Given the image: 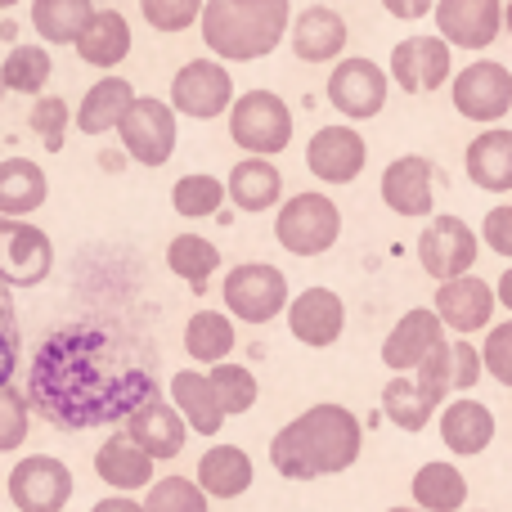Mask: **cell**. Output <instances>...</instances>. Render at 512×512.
<instances>
[{"instance_id": "8fae6325", "label": "cell", "mask_w": 512, "mask_h": 512, "mask_svg": "<svg viewBox=\"0 0 512 512\" xmlns=\"http://www.w3.org/2000/svg\"><path fill=\"white\" fill-rule=\"evenodd\" d=\"M5 495L18 512H63L72 499V468L54 454H27L9 468Z\"/></svg>"}, {"instance_id": "7bdbcfd3", "label": "cell", "mask_w": 512, "mask_h": 512, "mask_svg": "<svg viewBox=\"0 0 512 512\" xmlns=\"http://www.w3.org/2000/svg\"><path fill=\"white\" fill-rule=\"evenodd\" d=\"M27 427H32V405H27V396L14 382H5L0 387V454L23 450Z\"/></svg>"}, {"instance_id": "cb8c5ba5", "label": "cell", "mask_w": 512, "mask_h": 512, "mask_svg": "<svg viewBox=\"0 0 512 512\" xmlns=\"http://www.w3.org/2000/svg\"><path fill=\"white\" fill-rule=\"evenodd\" d=\"M153 468H158V463H153L149 454H144L126 432H113V436H108V441L95 450V477L108 481L117 495H135V490H149L153 481H158V477H153Z\"/></svg>"}, {"instance_id": "2e32d148", "label": "cell", "mask_w": 512, "mask_h": 512, "mask_svg": "<svg viewBox=\"0 0 512 512\" xmlns=\"http://www.w3.org/2000/svg\"><path fill=\"white\" fill-rule=\"evenodd\" d=\"M495 283H486L481 274H459V279H445L436 283V315L450 333L472 337L481 328L495 324Z\"/></svg>"}, {"instance_id": "d6986e66", "label": "cell", "mask_w": 512, "mask_h": 512, "mask_svg": "<svg viewBox=\"0 0 512 512\" xmlns=\"http://www.w3.org/2000/svg\"><path fill=\"white\" fill-rule=\"evenodd\" d=\"M288 333L310 351H328L346 328V306L333 288H306L288 301Z\"/></svg>"}, {"instance_id": "f6af8a7d", "label": "cell", "mask_w": 512, "mask_h": 512, "mask_svg": "<svg viewBox=\"0 0 512 512\" xmlns=\"http://www.w3.org/2000/svg\"><path fill=\"white\" fill-rule=\"evenodd\" d=\"M481 360H486V373L499 382V387L512 391V319L486 328V346H481Z\"/></svg>"}, {"instance_id": "836d02e7", "label": "cell", "mask_w": 512, "mask_h": 512, "mask_svg": "<svg viewBox=\"0 0 512 512\" xmlns=\"http://www.w3.org/2000/svg\"><path fill=\"white\" fill-rule=\"evenodd\" d=\"M167 265H171V274L185 279L194 292H207L212 274L221 270V248H216L212 239H203V234H176V239L167 243Z\"/></svg>"}, {"instance_id": "8992f818", "label": "cell", "mask_w": 512, "mask_h": 512, "mask_svg": "<svg viewBox=\"0 0 512 512\" xmlns=\"http://www.w3.org/2000/svg\"><path fill=\"white\" fill-rule=\"evenodd\" d=\"M221 297H225V310L243 324H270L288 310L292 292H288V279H283L279 265L270 261H243L225 274L221 283Z\"/></svg>"}, {"instance_id": "6da1fadb", "label": "cell", "mask_w": 512, "mask_h": 512, "mask_svg": "<svg viewBox=\"0 0 512 512\" xmlns=\"http://www.w3.org/2000/svg\"><path fill=\"white\" fill-rule=\"evenodd\" d=\"M108 333L90 324L54 328L32 355L27 405L59 432L126 423L140 405L158 400V382L144 369H108Z\"/></svg>"}, {"instance_id": "c3c4849f", "label": "cell", "mask_w": 512, "mask_h": 512, "mask_svg": "<svg viewBox=\"0 0 512 512\" xmlns=\"http://www.w3.org/2000/svg\"><path fill=\"white\" fill-rule=\"evenodd\" d=\"M14 369H18V328H14V315H9L5 283H0V387L14 382Z\"/></svg>"}, {"instance_id": "9a60e30c", "label": "cell", "mask_w": 512, "mask_h": 512, "mask_svg": "<svg viewBox=\"0 0 512 512\" xmlns=\"http://www.w3.org/2000/svg\"><path fill=\"white\" fill-rule=\"evenodd\" d=\"M436 180H441V171L432 167V158H423V153H405V158L387 162L378 194L396 216L427 221V216L436 212Z\"/></svg>"}, {"instance_id": "4fadbf2b", "label": "cell", "mask_w": 512, "mask_h": 512, "mask_svg": "<svg viewBox=\"0 0 512 512\" xmlns=\"http://www.w3.org/2000/svg\"><path fill=\"white\" fill-rule=\"evenodd\" d=\"M387 68V77L405 95H432V90L450 86L454 77V45L445 36H405V41H396Z\"/></svg>"}, {"instance_id": "7dc6e473", "label": "cell", "mask_w": 512, "mask_h": 512, "mask_svg": "<svg viewBox=\"0 0 512 512\" xmlns=\"http://www.w3.org/2000/svg\"><path fill=\"white\" fill-rule=\"evenodd\" d=\"M481 243H486L490 252H499L504 261H512V203H499L486 212V221H481Z\"/></svg>"}, {"instance_id": "5bb4252c", "label": "cell", "mask_w": 512, "mask_h": 512, "mask_svg": "<svg viewBox=\"0 0 512 512\" xmlns=\"http://www.w3.org/2000/svg\"><path fill=\"white\" fill-rule=\"evenodd\" d=\"M387 90L391 77L364 54H351V59H337L333 72H328V104L346 117V122H369L387 108Z\"/></svg>"}, {"instance_id": "9c48e42d", "label": "cell", "mask_w": 512, "mask_h": 512, "mask_svg": "<svg viewBox=\"0 0 512 512\" xmlns=\"http://www.w3.org/2000/svg\"><path fill=\"white\" fill-rule=\"evenodd\" d=\"M450 99H454V113L468 117V122L481 126H495L508 117L512 108V72L508 63L499 59H477L450 77Z\"/></svg>"}, {"instance_id": "e575fe53", "label": "cell", "mask_w": 512, "mask_h": 512, "mask_svg": "<svg viewBox=\"0 0 512 512\" xmlns=\"http://www.w3.org/2000/svg\"><path fill=\"white\" fill-rule=\"evenodd\" d=\"M50 50L45 45H14V50L5 54V63H0V95H45V86H50Z\"/></svg>"}, {"instance_id": "db71d44e", "label": "cell", "mask_w": 512, "mask_h": 512, "mask_svg": "<svg viewBox=\"0 0 512 512\" xmlns=\"http://www.w3.org/2000/svg\"><path fill=\"white\" fill-rule=\"evenodd\" d=\"M387 512H423V508H418V504H409V508H387Z\"/></svg>"}, {"instance_id": "d6a6232c", "label": "cell", "mask_w": 512, "mask_h": 512, "mask_svg": "<svg viewBox=\"0 0 512 512\" xmlns=\"http://www.w3.org/2000/svg\"><path fill=\"white\" fill-rule=\"evenodd\" d=\"M409 490H414V504L423 512H463V504H468V477L454 463H423L409 481Z\"/></svg>"}, {"instance_id": "f546056e", "label": "cell", "mask_w": 512, "mask_h": 512, "mask_svg": "<svg viewBox=\"0 0 512 512\" xmlns=\"http://www.w3.org/2000/svg\"><path fill=\"white\" fill-rule=\"evenodd\" d=\"M135 104V86L126 77H117V72H108V77H99L95 86L81 95L77 104V131L81 135H108L117 131V122L126 117V108Z\"/></svg>"}, {"instance_id": "b9f144b4", "label": "cell", "mask_w": 512, "mask_h": 512, "mask_svg": "<svg viewBox=\"0 0 512 512\" xmlns=\"http://www.w3.org/2000/svg\"><path fill=\"white\" fill-rule=\"evenodd\" d=\"M27 126H32V131L41 135L45 149L59 153V149H63V140H68V126H72V108H68V99H59V95H36L32 113H27Z\"/></svg>"}, {"instance_id": "ab89813d", "label": "cell", "mask_w": 512, "mask_h": 512, "mask_svg": "<svg viewBox=\"0 0 512 512\" xmlns=\"http://www.w3.org/2000/svg\"><path fill=\"white\" fill-rule=\"evenodd\" d=\"M414 382H418V391H423V400L432 409L445 405V396L454 391V346H450V337L436 342L432 351L423 355V364L414 369Z\"/></svg>"}, {"instance_id": "d4e9b609", "label": "cell", "mask_w": 512, "mask_h": 512, "mask_svg": "<svg viewBox=\"0 0 512 512\" xmlns=\"http://www.w3.org/2000/svg\"><path fill=\"white\" fill-rule=\"evenodd\" d=\"M194 481L203 486L207 499H221V504H230V499L248 495L252 481H256L252 454L243 450V445H212V450L198 459Z\"/></svg>"}, {"instance_id": "60d3db41", "label": "cell", "mask_w": 512, "mask_h": 512, "mask_svg": "<svg viewBox=\"0 0 512 512\" xmlns=\"http://www.w3.org/2000/svg\"><path fill=\"white\" fill-rule=\"evenodd\" d=\"M212 499L203 495L198 481H185V477H158L144 495V512H207Z\"/></svg>"}, {"instance_id": "484cf974", "label": "cell", "mask_w": 512, "mask_h": 512, "mask_svg": "<svg viewBox=\"0 0 512 512\" xmlns=\"http://www.w3.org/2000/svg\"><path fill=\"white\" fill-rule=\"evenodd\" d=\"M225 194H230V203L248 216L274 212V207L283 203V176L270 158H252L248 153L243 162L230 167V176H225Z\"/></svg>"}, {"instance_id": "9f6ffc18", "label": "cell", "mask_w": 512, "mask_h": 512, "mask_svg": "<svg viewBox=\"0 0 512 512\" xmlns=\"http://www.w3.org/2000/svg\"><path fill=\"white\" fill-rule=\"evenodd\" d=\"M0 481H5V477H0Z\"/></svg>"}, {"instance_id": "5b68a950", "label": "cell", "mask_w": 512, "mask_h": 512, "mask_svg": "<svg viewBox=\"0 0 512 512\" xmlns=\"http://www.w3.org/2000/svg\"><path fill=\"white\" fill-rule=\"evenodd\" d=\"M230 140L252 158H274L292 144V108L274 90H248L230 104Z\"/></svg>"}, {"instance_id": "1f68e13d", "label": "cell", "mask_w": 512, "mask_h": 512, "mask_svg": "<svg viewBox=\"0 0 512 512\" xmlns=\"http://www.w3.org/2000/svg\"><path fill=\"white\" fill-rule=\"evenodd\" d=\"M234 346H239V333H234V315H221V310H194L185 324V355L203 369L230 360Z\"/></svg>"}, {"instance_id": "30bf717a", "label": "cell", "mask_w": 512, "mask_h": 512, "mask_svg": "<svg viewBox=\"0 0 512 512\" xmlns=\"http://www.w3.org/2000/svg\"><path fill=\"white\" fill-rule=\"evenodd\" d=\"M477 252H481V234L463 216H427L423 234H418V265L436 283L472 274Z\"/></svg>"}, {"instance_id": "f5cc1de1", "label": "cell", "mask_w": 512, "mask_h": 512, "mask_svg": "<svg viewBox=\"0 0 512 512\" xmlns=\"http://www.w3.org/2000/svg\"><path fill=\"white\" fill-rule=\"evenodd\" d=\"M504 27H508V32H512V0H508V5H504Z\"/></svg>"}, {"instance_id": "11a10c76", "label": "cell", "mask_w": 512, "mask_h": 512, "mask_svg": "<svg viewBox=\"0 0 512 512\" xmlns=\"http://www.w3.org/2000/svg\"><path fill=\"white\" fill-rule=\"evenodd\" d=\"M18 5V0H0V9H14Z\"/></svg>"}, {"instance_id": "f907efd6", "label": "cell", "mask_w": 512, "mask_h": 512, "mask_svg": "<svg viewBox=\"0 0 512 512\" xmlns=\"http://www.w3.org/2000/svg\"><path fill=\"white\" fill-rule=\"evenodd\" d=\"M90 512H144V504L131 499V495H108V499H99Z\"/></svg>"}, {"instance_id": "7a4b0ae2", "label": "cell", "mask_w": 512, "mask_h": 512, "mask_svg": "<svg viewBox=\"0 0 512 512\" xmlns=\"http://www.w3.org/2000/svg\"><path fill=\"white\" fill-rule=\"evenodd\" d=\"M364 450V423L346 405H310L283 423L270 441V468L288 481H319L355 468Z\"/></svg>"}, {"instance_id": "3957f363", "label": "cell", "mask_w": 512, "mask_h": 512, "mask_svg": "<svg viewBox=\"0 0 512 512\" xmlns=\"http://www.w3.org/2000/svg\"><path fill=\"white\" fill-rule=\"evenodd\" d=\"M203 45L221 63H256L283 45L292 27V0H207Z\"/></svg>"}, {"instance_id": "74e56055", "label": "cell", "mask_w": 512, "mask_h": 512, "mask_svg": "<svg viewBox=\"0 0 512 512\" xmlns=\"http://www.w3.org/2000/svg\"><path fill=\"white\" fill-rule=\"evenodd\" d=\"M221 203H230L225 185L207 171H194V176H180L171 185V207H176L185 221H207V216L221 212Z\"/></svg>"}, {"instance_id": "603a6c76", "label": "cell", "mask_w": 512, "mask_h": 512, "mask_svg": "<svg viewBox=\"0 0 512 512\" xmlns=\"http://www.w3.org/2000/svg\"><path fill=\"white\" fill-rule=\"evenodd\" d=\"M441 441H445V450L459 454V459L486 454L490 441H495V414H490V405H481L472 391L450 400V405H441Z\"/></svg>"}, {"instance_id": "ba28073f", "label": "cell", "mask_w": 512, "mask_h": 512, "mask_svg": "<svg viewBox=\"0 0 512 512\" xmlns=\"http://www.w3.org/2000/svg\"><path fill=\"white\" fill-rule=\"evenodd\" d=\"M54 270V243L27 216H0V283L5 288H36Z\"/></svg>"}, {"instance_id": "4316f807", "label": "cell", "mask_w": 512, "mask_h": 512, "mask_svg": "<svg viewBox=\"0 0 512 512\" xmlns=\"http://www.w3.org/2000/svg\"><path fill=\"white\" fill-rule=\"evenodd\" d=\"M468 180L486 194H512V131L508 126H486L463 153Z\"/></svg>"}, {"instance_id": "7c38bea8", "label": "cell", "mask_w": 512, "mask_h": 512, "mask_svg": "<svg viewBox=\"0 0 512 512\" xmlns=\"http://www.w3.org/2000/svg\"><path fill=\"white\" fill-rule=\"evenodd\" d=\"M171 108L194 122H212V117L230 113L234 104V77L221 59H189L185 68L171 77Z\"/></svg>"}, {"instance_id": "52a82bcc", "label": "cell", "mask_w": 512, "mask_h": 512, "mask_svg": "<svg viewBox=\"0 0 512 512\" xmlns=\"http://www.w3.org/2000/svg\"><path fill=\"white\" fill-rule=\"evenodd\" d=\"M176 117L180 113L167 99L135 95V104L126 108V117L117 122L126 158L140 162V167H167L171 153H176Z\"/></svg>"}, {"instance_id": "bcb514c9", "label": "cell", "mask_w": 512, "mask_h": 512, "mask_svg": "<svg viewBox=\"0 0 512 512\" xmlns=\"http://www.w3.org/2000/svg\"><path fill=\"white\" fill-rule=\"evenodd\" d=\"M450 346H454V391L468 396V391L486 378V360H481V351L472 346V337H454Z\"/></svg>"}, {"instance_id": "f1b7e54d", "label": "cell", "mask_w": 512, "mask_h": 512, "mask_svg": "<svg viewBox=\"0 0 512 512\" xmlns=\"http://www.w3.org/2000/svg\"><path fill=\"white\" fill-rule=\"evenodd\" d=\"M72 45H77L81 63H90V68H117L131 54V23H126L122 9H95Z\"/></svg>"}, {"instance_id": "83f0119b", "label": "cell", "mask_w": 512, "mask_h": 512, "mask_svg": "<svg viewBox=\"0 0 512 512\" xmlns=\"http://www.w3.org/2000/svg\"><path fill=\"white\" fill-rule=\"evenodd\" d=\"M171 405L180 409V418L189 423L194 436H221L225 418H230L221 409V396H216L212 378L198 369H180L176 378H171Z\"/></svg>"}, {"instance_id": "8d00e7d4", "label": "cell", "mask_w": 512, "mask_h": 512, "mask_svg": "<svg viewBox=\"0 0 512 512\" xmlns=\"http://www.w3.org/2000/svg\"><path fill=\"white\" fill-rule=\"evenodd\" d=\"M382 414H387L391 427H400V432L418 436L427 423L436 418V409L423 400V391H418L414 378H405V373H396V378L382 387Z\"/></svg>"}, {"instance_id": "4dcf8cb0", "label": "cell", "mask_w": 512, "mask_h": 512, "mask_svg": "<svg viewBox=\"0 0 512 512\" xmlns=\"http://www.w3.org/2000/svg\"><path fill=\"white\" fill-rule=\"evenodd\" d=\"M50 198V176L32 158H0V216H32Z\"/></svg>"}, {"instance_id": "7402d4cb", "label": "cell", "mask_w": 512, "mask_h": 512, "mask_svg": "<svg viewBox=\"0 0 512 512\" xmlns=\"http://www.w3.org/2000/svg\"><path fill=\"white\" fill-rule=\"evenodd\" d=\"M288 36H292V54H297L301 63H337L346 50V41H351L346 18L328 5H306L297 18H292Z\"/></svg>"}, {"instance_id": "277c9868", "label": "cell", "mask_w": 512, "mask_h": 512, "mask_svg": "<svg viewBox=\"0 0 512 512\" xmlns=\"http://www.w3.org/2000/svg\"><path fill=\"white\" fill-rule=\"evenodd\" d=\"M274 239L292 256H324L342 239V207L328 194H315V189L283 198L279 212H274Z\"/></svg>"}, {"instance_id": "f35d334b", "label": "cell", "mask_w": 512, "mask_h": 512, "mask_svg": "<svg viewBox=\"0 0 512 512\" xmlns=\"http://www.w3.org/2000/svg\"><path fill=\"white\" fill-rule=\"evenodd\" d=\"M207 378H212L216 396H221V409L225 414H248L256 405V396H261V382H256L252 369H243V364L234 360H221L207 369Z\"/></svg>"}, {"instance_id": "816d5d0a", "label": "cell", "mask_w": 512, "mask_h": 512, "mask_svg": "<svg viewBox=\"0 0 512 512\" xmlns=\"http://www.w3.org/2000/svg\"><path fill=\"white\" fill-rule=\"evenodd\" d=\"M495 301H499L504 310H512V265H508L504 274H499V283H495Z\"/></svg>"}, {"instance_id": "681fc988", "label": "cell", "mask_w": 512, "mask_h": 512, "mask_svg": "<svg viewBox=\"0 0 512 512\" xmlns=\"http://www.w3.org/2000/svg\"><path fill=\"white\" fill-rule=\"evenodd\" d=\"M382 9L391 18H400V23H418V18H427L436 9V0H382Z\"/></svg>"}, {"instance_id": "44dd1931", "label": "cell", "mask_w": 512, "mask_h": 512, "mask_svg": "<svg viewBox=\"0 0 512 512\" xmlns=\"http://www.w3.org/2000/svg\"><path fill=\"white\" fill-rule=\"evenodd\" d=\"M122 432L131 436V441L140 445V450L149 454L153 463L176 459V454L185 450V441H189V423L180 418V409H176V405H167L162 396L135 409V414L122 423Z\"/></svg>"}, {"instance_id": "e0dca14e", "label": "cell", "mask_w": 512, "mask_h": 512, "mask_svg": "<svg viewBox=\"0 0 512 512\" xmlns=\"http://www.w3.org/2000/svg\"><path fill=\"white\" fill-rule=\"evenodd\" d=\"M504 32V0H436V36L454 50H490Z\"/></svg>"}, {"instance_id": "ac0fdd59", "label": "cell", "mask_w": 512, "mask_h": 512, "mask_svg": "<svg viewBox=\"0 0 512 512\" xmlns=\"http://www.w3.org/2000/svg\"><path fill=\"white\" fill-rule=\"evenodd\" d=\"M369 162V144L355 126H319L306 144V167L324 185H351Z\"/></svg>"}, {"instance_id": "ee69618b", "label": "cell", "mask_w": 512, "mask_h": 512, "mask_svg": "<svg viewBox=\"0 0 512 512\" xmlns=\"http://www.w3.org/2000/svg\"><path fill=\"white\" fill-rule=\"evenodd\" d=\"M207 0H140V14L153 32H185L203 18Z\"/></svg>"}, {"instance_id": "ffe728a7", "label": "cell", "mask_w": 512, "mask_h": 512, "mask_svg": "<svg viewBox=\"0 0 512 512\" xmlns=\"http://www.w3.org/2000/svg\"><path fill=\"white\" fill-rule=\"evenodd\" d=\"M436 342H445L441 315L427 306H414L396 319V328H391L387 337H382V364H387L391 373H414Z\"/></svg>"}, {"instance_id": "d590c367", "label": "cell", "mask_w": 512, "mask_h": 512, "mask_svg": "<svg viewBox=\"0 0 512 512\" xmlns=\"http://www.w3.org/2000/svg\"><path fill=\"white\" fill-rule=\"evenodd\" d=\"M95 14V0H32V27L45 45H72Z\"/></svg>"}]
</instances>
